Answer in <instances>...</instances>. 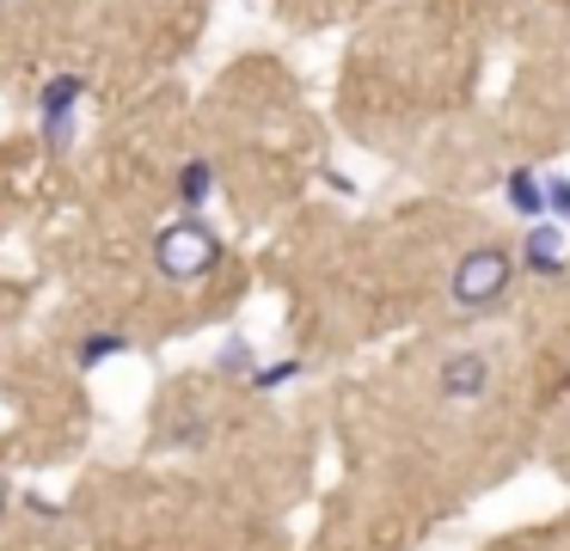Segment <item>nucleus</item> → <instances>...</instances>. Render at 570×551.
Listing matches in <instances>:
<instances>
[{"instance_id": "1", "label": "nucleus", "mask_w": 570, "mask_h": 551, "mask_svg": "<svg viewBox=\"0 0 570 551\" xmlns=\"http://www.w3.org/2000/svg\"><path fill=\"white\" fill-rule=\"evenodd\" d=\"M222 257H227V245L203 215H178L154 233V269H160L166 282H178V288L209 282L215 269H222Z\"/></svg>"}, {"instance_id": "5", "label": "nucleus", "mask_w": 570, "mask_h": 551, "mask_svg": "<svg viewBox=\"0 0 570 551\" xmlns=\"http://www.w3.org/2000/svg\"><path fill=\"white\" fill-rule=\"evenodd\" d=\"M515 269H528V276H546V282L564 276V227H558V220H533V227L521 233Z\"/></svg>"}, {"instance_id": "4", "label": "nucleus", "mask_w": 570, "mask_h": 551, "mask_svg": "<svg viewBox=\"0 0 570 551\" xmlns=\"http://www.w3.org/2000/svg\"><path fill=\"white\" fill-rule=\"evenodd\" d=\"M491 380L497 374H491V355L484 350H454L442 367H435V399L460 411V404H479L484 392H491Z\"/></svg>"}, {"instance_id": "14", "label": "nucleus", "mask_w": 570, "mask_h": 551, "mask_svg": "<svg viewBox=\"0 0 570 551\" xmlns=\"http://www.w3.org/2000/svg\"><path fill=\"white\" fill-rule=\"evenodd\" d=\"M0 7H7V0H0Z\"/></svg>"}, {"instance_id": "10", "label": "nucleus", "mask_w": 570, "mask_h": 551, "mask_svg": "<svg viewBox=\"0 0 570 551\" xmlns=\"http://www.w3.org/2000/svg\"><path fill=\"white\" fill-rule=\"evenodd\" d=\"M540 184H546V220L570 227V178H564V171H552V178H540Z\"/></svg>"}, {"instance_id": "8", "label": "nucleus", "mask_w": 570, "mask_h": 551, "mask_svg": "<svg viewBox=\"0 0 570 551\" xmlns=\"http://www.w3.org/2000/svg\"><path fill=\"white\" fill-rule=\"evenodd\" d=\"M117 355H129L124 331H87V337H80V350H75V367H80V374H92V367L117 362Z\"/></svg>"}, {"instance_id": "2", "label": "nucleus", "mask_w": 570, "mask_h": 551, "mask_svg": "<svg viewBox=\"0 0 570 551\" xmlns=\"http://www.w3.org/2000/svg\"><path fill=\"white\" fill-rule=\"evenodd\" d=\"M509 282H515V252L509 245H472L448 276V294H454L460 313H484L509 294Z\"/></svg>"}, {"instance_id": "6", "label": "nucleus", "mask_w": 570, "mask_h": 551, "mask_svg": "<svg viewBox=\"0 0 570 551\" xmlns=\"http://www.w3.org/2000/svg\"><path fill=\"white\" fill-rule=\"evenodd\" d=\"M503 196H509V208H515L528 227H533V220H546V184L533 178V166H515V171H509V178H503Z\"/></svg>"}, {"instance_id": "11", "label": "nucleus", "mask_w": 570, "mask_h": 551, "mask_svg": "<svg viewBox=\"0 0 570 551\" xmlns=\"http://www.w3.org/2000/svg\"><path fill=\"white\" fill-rule=\"evenodd\" d=\"M215 367H222V374H239V380H246V374H252V343H246V337H227L222 350H215Z\"/></svg>"}, {"instance_id": "3", "label": "nucleus", "mask_w": 570, "mask_h": 551, "mask_svg": "<svg viewBox=\"0 0 570 551\" xmlns=\"http://www.w3.org/2000/svg\"><path fill=\"white\" fill-rule=\"evenodd\" d=\"M87 98V80L80 73H50L38 86V135H43V154H62L75 141V110Z\"/></svg>"}, {"instance_id": "13", "label": "nucleus", "mask_w": 570, "mask_h": 551, "mask_svg": "<svg viewBox=\"0 0 570 551\" xmlns=\"http://www.w3.org/2000/svg\"><path fill=\"white\" fill-rule=\"evenodd\" d=\"M0 514H7V484H0Z\"/></svg>"}, {"instance_id": "12", "label": "nucleus", "mask_w": 570, "mask_h": 551, "mask_svg": "<svg viewBox=\"0 0 570 551\" xmlns=\"http://www.w3.org/2000/svg\"><path fill=\"white\" fill-rule=\"evenodd\" d=\"M26 509H31V514H38V521H56V514H62V509H56V502H50V496H26Z\"/></svg>"}, {"instance_id": "9", "label": "nucleus", "mask_w": 570, "mask_h": 551, "mask_svg": "<svg viewBox=\"0 0 570 551\" xmlns=\"http://www.w3.org/2000/svg\"><path fill=\"white\" fill-rule=\"evenodd\" d=\"M301 367H307V362H295V355H288V362H271V367H252V386H258V392H283L288 386V380H301Z\"/></svg>"}, {"instance_id": "7", "label": "nucleus", "mask_w": 570, "mask_h": 551, "mask_svg": "<svg viewBox=\"0 0 570 551\" xmlns=\"http://www.w3.org/2000/svg\"><path fill=\"white\" fill-rule=\"evenodd\" d=\"M209 196H215V159H185V166H178V208H185V215H203Z\"/></svg>"}]
</instances>
